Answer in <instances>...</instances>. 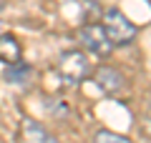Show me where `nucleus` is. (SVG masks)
Returning <instances> with one entry per match:
<instances>
[{"instance_id": "nucleus-1", "label": "nucleus", "mask_w": 151, "mask_h": 143, "mask_svg": "<svg viewBox=\"0 0 151 143\" xmlns=\"http://www.w3.org/2000/svg\"><path fill=\"white\" fill-rule=\"evenodd\" d=\"M55 70H58V75L70 85H76V83H81V80H86V78L93 75L91 60H88V55L81 53V50H65V53H60L58 63H55Z\"/></svg>"}, {"instance_id": "nucleus-2", "label": "nucleus", "mask_w": 151, "mask_h": 143, "mask_svg": "<svg viewBox=\"0 0 151 143\" xmlns=\"http://www.w3.org/2000/svg\"><path fill=\"white\" fill-rule=\"evenodd\" d=\"M103 30H106L108 40L113 45H129L136 38V25L121 10H116V8L103 13Z\"/></svg>"}, {"instance_id": "nucleus-3", "label": "nucleus", "mask_w": 151, "mask_h": 143, "mask_svg": "<svg viewBox=\"0 0 151 143\" xmlns=\"http://www.w3.org/2000/svg\"><path fill=\"white\" fill-rule=\"evenodd\" d=\"M78 40H81V45L86 48L88 53L98 55V58H106V55H111V50H113V43L108 40L103 25H98V23L83 25L81 30H78Z\"/></svg>"}, {"instance_id": "nucleus-4", "label": "nucleus", "mask_w": 151, "mask_h": 143, "mask_svg": "<svg viewBox=\"0 0 151 143\" xmlns=\"http://www.w3.org/2000/svg\"><path fill=\"white\" fill-rule=\"evenodd\" d=\"M91 78H93L96 88L101 90L103 95H116V93H121V90L126 88V78H124V75H121L116 68H108V65L96 68Z\"/></svg>"}, {"instance_id": "nucleus-5", "label": "nucleus", "mask_w": 151, "mask_h": 143, "mask_svg": "<svg viewBox=\"0 0 151 143\" xmlns=\"http://www.w3.org/2000/svg\"><path fill=\"white\" fill-rule=\"evenodd\" d=\"M0 60L5 65L23 63V45L18 43L15 35H10V33H3V35H0Z\"/></svg>"}, {"instance_id": "nucleus-6", "label": "nucleus", "mask_w": 151, "mask_h": 143, "mask_svg": "<svg viewBox=\"0 0 151 143\" xmlns=\"http://www.w3.org/2000/svg\"><path fill=\"white\" fill-rule=\"evenodd\" d=\"M23 136H25V143H58L53 133H48L40 123L30 118H23Z\"/></svg>"}, {"instance_id": "nucleus-7", "label": "nucleus", "mask_w": 151, "mask_h": 143, "mask_svg": "<svg viewBox=\"0 0 151 143\" xmlns=\"http://www.w3.org/2000/svg\"><path fill=\"white\" fill-rule=\"evenodd\" d=\"M30 65L28 63H18V65H8L5 73H3V78L8 80L10 85H25L28 78H30Z\"/></svg>"}, {"instance_id": "nucleus-8", "label": "nucleus", "mask_w": 151, "mask_h": 143, "mask_svg": "<svg viewBox=\"0 0 151 143\" xmlns=\"http://www.w3.org/2000/svg\"><path fill=\"white\" fill-rule=\"evenodd\" d=\"M93 143H134V141L126 138V136H119V133H113V131H96Z\"/></svg>"}, {"instance_id": "nucleus-9", "label": "nucleus", "mask_w": 151, "mask_h": 143, "mask_svg": "<svg viewBox=\"0 0 151 143\" xmlns=\"http://www.w3.org/2000/svg\"><path fill=\"white\" fill-rule=\"evenodd\" d=\"M146 128H149V133H151V98H149V103H146Z\"/></svg>"}, {"instance_id": "nucleus-10", "label": "nucleus", "mask_w": 151, "mask_h": 143, "mask_svg": "<svg viewBox=\"0 0 151 143\" xmlns=\"http://www.w3.org/2000/svg\"><path fill=\"white\" fill-rule=\"evenodd\" d=\"M3 8H5V0H0V10H3Z\"/></svg>"}]
</instances>
